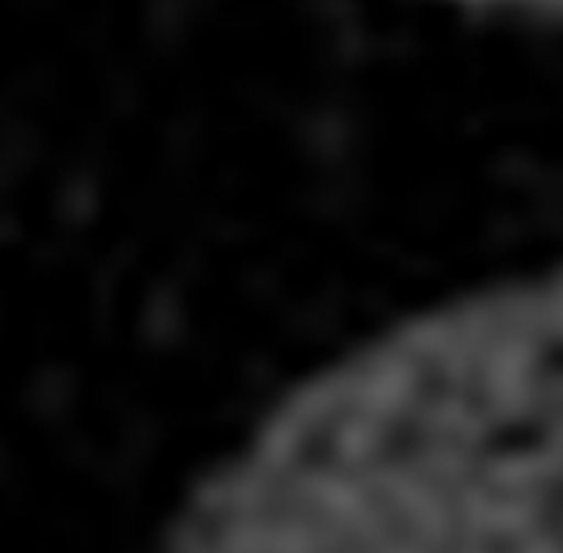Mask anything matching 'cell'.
<instances>
[{"label":"cell","mask_w":563,"mask_h":553,"mask_svg":"<svg viewBox=\"0 0 563 553\" xmlns=\"http://www.w3.org/2000/svg\"><path fill=\"white\" fill-rule=\"evenodd\" d=\"M156 553H563V262L421 306L316 367Z\"/></svg>","instance_id":"obj_1"},{"label":"cell","mask_w":563,"mask_h":553,"mask_svg":"<svg viewBox=\"0 0 563 553\" xmlns=\"http://www.w3.org/2000/svg\"><path fill=\"white\" fill-rule=\"evenodd\" d=\"M434 8H452L475 18H496L533 27H560L563 31V0H424Z\"/></svg>","instance_id":"obj_2"}]
</instances>
